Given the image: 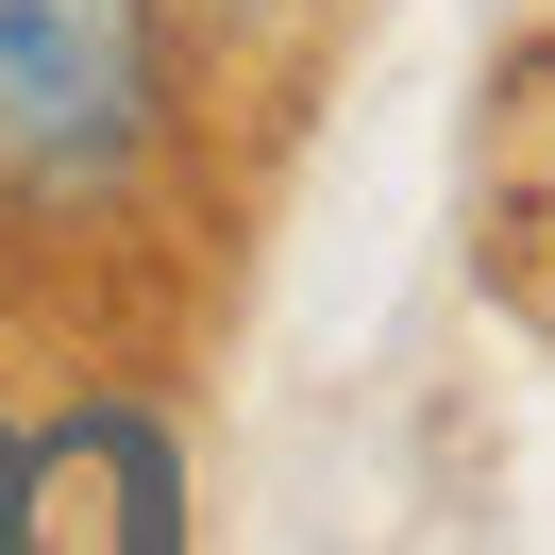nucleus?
Returning <instances> with one entry per match:
<instances>
[{
  "mask_svg": "<svg viewBox=\"0 0 555 555\" xmlns=\"http://www.w3.org/2000/svg\"><path fill=\"white\" fill-rule=\"evenodd\" d=\"M169 118L152 0H0V185L17 203H102Z\"/></svg>",
  "mask_w": 555,
  "mask_h": 555,
  "instance_id": "obj_1",
  "label": "nucleus"
}]
</instances>
